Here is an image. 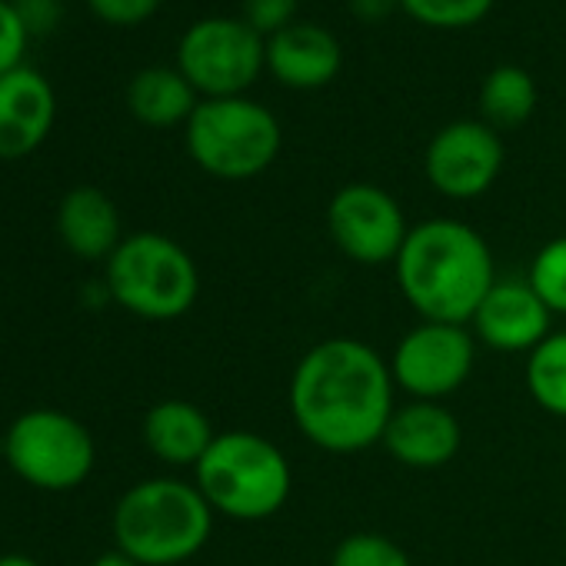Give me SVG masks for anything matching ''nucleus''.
Wrapping results in <instances>:
<instances>
[{
	"mask_svg": "<svg viewBox=\"0 0 566 566\" xmlns=\"http://www.w3.org/2000/svg\"><path fill=\"white\" fill-rule=\"evenodd\" d=\"M526 283L549 307V314L566 317V237H553L549 243L539 247V253L530 263Z\"/></svg>",
	"mask_w": 566,
	"mask_h": 566,
	"instance_id": "obj_22",
	"label": "nucleus"
},
{
	"mask_svg": "<svg viewBox=\"0 0 566 566\" xmlns=\"http://www.w3.org/2000/svg\"><path fill=\"white\" fill-rule=\"evenodd\" d=\"M84 4L107 28H140L164 8V0H84Z\"/></svg>",
	"mask_w": 566,
	"mask_h": 566,
	"instance_id": "obj_26",
	"label": "nucleus"
},
{
	"mask_svg": "<svg viewBox=\"0 0 566 566\" xmlns=\"http://www.w3.org/2000/svg\"><path fill=\"white\" fill-rule=\"evenodd\" d=\"M380 443L403 467L437 470L457 457V450L463 443V430H460V420L453 417V410H447L443 403L410 400L394 410Z\"/></svg>",
	"mask_w": 566,
	"mask_h": 566,
	"instance_id": "obj_14",
	"label": "nucleus"
},
{
	"mask_svg": "<svg viewBox=\"0 0 566 566\" xmlns=\"http://www.w3.org/2000/svg\"><path fill=\"white\" fill-rule=\"evenodd\" d=\"M536 101H539L536 81L516 64L493 67L480 84V114L483 124H490L496 134L523 127L533 117Z\"/></svg>",
	"mask_w": 566,
	"mask_h": 566,
	"instance_id": "obj_19",
	"label": "nucleus"
},
{
	"mask_svg": "<svg viewBox=\"0 0 566 566\" xmlns=\"http://www.w3.org/2000/svg\"><path fill=\"white\" fill-rule=\"evenodd\" d=\"M57 237L81 260H111V253L124 243L120 210L111 193L81 184L57 203Z\"/></svg>",
	"mask_w": 566,
	"mask_h": 566,
	"instance_id": "obj_16",
	"label": "nucleus"
},
{
	"mask_svg": "<svg viewBox=\"0 0 566 566\" xmlns=\"http://www.w3.org/2000/svg\"><path fill=\"white\" fill-rule=\"evenodd\" d=\"M57 120L54 84L31 64L0 77V160H24L44 147Z\"/></svg>",
	"mask_w": 566,
	"mask_h": 566,
	"instance_id": "obj_12",
	"label": "nucleus"
},
{
	"mask_svg": "<svg viewBox=\"0 0 566 566\" xmlns=\"http://www.w3.org/2000/svg\"><path fill=\"white\" fill-rule=\"evenodd\" d=\"M190 160L217 180H253L273 167L283 130L280 120L250 97L200 101L184 127Z\"/></svg>",
	"mask_w": 566,
	"mask_h": 566,
	"instance_id": "obj_6",
	"label": "nucleus"
},
{
	"mask_svg": "<svg viewBox=\"0 0 566 566\" xmlns=\"http://www.w3.org/2000/svg\"><path fill=\"white\" fill-rule=\"evenodd\" d=\"M104 287L117 307L140 321H177L200 294L193 256L167 233L140 230L124 237L104 270Z\"/></svg>",
	"mask_w": 566,
	"mask_h": 566,
	"instance_id": "obj_5",
	"label": "nucleus"
},
{
	"mask_svg": "<svg viewBox=\"0 0 566 566\" xmlns=\"http://www.w3.org/2000/svg\"><path fill=\"white\" fill-rule=\"evenodd\" d=\"M0 566H41L34 556H24V553H4L0 556Z\"/></svg>",
	"mask_w": 566,
	"mask_h": 566,
	"instance_id": "obj_30",
	"label": "nucleus"
},
{
	"mask_svg": "<svg viewBox=\"0 0 566 566\" xmlns=\"http://www.w3.org/2000/svg\"><path fill=\"white\" fill-rule=\"evenodd\" d=\"M124 101L137 124L150 130H170V127H187L190 114L200 104V94L177 67L154 64L130 77Z\"/></svg>",
	"mask_w": 566,
	"mask_h": 566,
	"instance_id": "obj_18",
	"label": "nucleus"
},
{
	"mask_svg": "<svg viewBox=\"0 0 566 566\" xmlns=\"http://www.w3.org/2000/svg\"><path fill=\"white\" fill-rule=\"evenodd\" d=\"M327 227L337 250L364 266L394 263L410 227L397 197L377 184H347L327 207Z\"/></svg>",
	"mask_w": 566,
	"mask_h": 566,
	"instance_id": "obj_10",
	"label": "nucleus"
},
{
	"mask_svg": "<svg viewBox=\"0 0 566 566\" xmlns=\"http://www.w3.org/2000/svg\"><path fill=\"white\" fill-rule=\"evenodd\" d=\"M526 390L553 417L566 420V331L549 334L526 357Z\"/></svg>",
	"mask_w": 566,
	"mask_h": 566,
	"instance_id": "obj_20",
	"label": "nucleus"
},
{
	"mask_svg": "<svg viewBox=\"0 0 566 566\" xmlns=\"http://www.w3.org/2000/svg\"><path fill=\"white\" fill-rule=\"evenodd\" d=\"M390 364L364 340L314 344L291 377V413L301 433L327 453H360L384 440L394 417Z\"/></svg>",
	"mask_w": 566,
	"mask_h": 566,
	"instance_id": "obj_1",
	"label": "nucleus"
},
{
	"mask_svg": "<svg viewBox=\"0 0 566 566\" xmlns=\"http://www.w3.org/2000/svg\"><path fill=\"white\" fill-rule=\"evenodd\" d=\"M301 0H243V24H250L263 41L297 24Z\"/></svg>",
	"mask_w": 566,
	"mask_h": 566,
	"instance_id": "obj_24",
	"label": "nucleus"
},
{
	"mask_svg": "<svg viewBox=\"0 0 566 566\" xmlns=\"http://www.w3.org/2000/svg\"><path fill=\"white\" fill-rule=\"evenodd\" d=\"M114 549L140 566H180L193 559L213 530V510L197 490L177 476H150L134 483L114 506Z\"/></svg>",
	"mask_w": 566,
	"mask_h": 566,
	"instance_id": "obj_3",
	"label": "nucleus"
},
{
	"mask_svg": "<svg viewBox=\"0 0 566 566\" xmlns=\"http://www.w3.org/2000/svg\"><path fill=\"white\" fill-rule=\"evenodd\" d=\"M197 490L213 513L256 523L283 510L294 490V467L273 440L253 430H223L193 467Z\"/></svg>",
	"mask_w": 566,
	"mask_h": 566,
	"instance_id": "obj_4",
	"label": "nucleus"
},
{
	"mask_svg": "<svg viewBox=\"0 0 566 566\" xmlns=\"http://www.w3.org/2000/svg\"><path fill=\"white\" fill-rule=\"evenodd\" d=\"M344 67L340 41L311 21H297L287 31L266 38V71L291 91H321Z\"/></svg>",
	"mask_w": 566,
	"mask_h": 566,
	"instance_id": "obj_15",
	"label": "nucleus"
},
{
	"mask_svg": "<svg viewBox=\"0 0 566 566\" xmlns=\"http://www.w3.org/2000/svg\"><path fill=\"white\" fill-rule=\"evenodd\" d=\"M31 34L24 31L14 0H0V77L28 64Z\"/></svg>",
	"mask_w": 566,
	"mask_h": 566,
	"instance_id": "obj_25",
	"label": "nucleus"
},
{
	"mask_svg": "<svg viewBox=\"0 0 566 566\" xmlns=\"http://www.w3.org/2000/svg\"><path fill=\"white\" fill-rule=\"evenodd\" d=\"M476 364V344L467 327L457 324H420L397 344L390 374L397 390L413 400H443L457 394Z\"/></svg>",
	"mask_w": 566,
	"mask_h": 566,
	"instance_id": "obj_9",
	"label": "nucleus"
},
{
	"mask_svg": "<svg viewBox=\"0 0 566 566\" xmlns=\"http://www.w3.org/2000/svg\"><path fill=\"white\" fill-rule=\"evenodd\" d=\"M347 4H350V14L360 24H380L394 11H400V0H347Z\"/></svg>",
	"mask_w": 566,
	"mask_h": 566,
	"instance_id": "obj_28",
	"label": "nucleus"
},
{
	"mask_svg": "<svg viewBox=\"0 0 566 566\" xmlns=\"http://www.w3.org/2000/svg\"><path fill=\"white\" fill-rule=\"evenodd\" d=\"M331 566H413L407 549L384 533H350L334 546Z\"/></svg>",
	"mask_w": 566,
	"mask_h": 566,
	"instance_id": "obj_23",
	"label": "nucleus"
},
{
	"mask_svg": "<svg viewBox=\"0 0 566 566\" xmlns=\"http://www.w3.org/2000/svg\"><path fill=\"white\" fill-rule=\"evenodd\" d=\"M91 566H140V563H134V559L124 556L120 549H111V553H101Z\"/></svg>",
	"mask_w": 566,
	"mask_h": 566,
	"instance_id": "obj_29",
	"label": "nucleus"
},
{
	"mask_svg": "<svg viewBox=\"0 0 566 566\" xmlns=\"http://www.w3.org/2000/svg\"><path fill=\"white\" fill-rule=\"evenodd\" d=\"M174 67L200 101L243 97L266 71V41L243 18H203L177 41Z\"/></svg>",
	"mask_w": 566,
	"mask_h": 566,
	"instance_id": "obj_8",
	"label": "nucleus"
},
{
	"mask_svg": "<svg viewBox=\"0 0 566 566\" xmlns=\"http://www.w3.org/2000/svg\"><path fill=\"white\" fill-rule=\"evenodd\" d=\"M14 8L31 41L54 34L64 21V0H14Z\"/></svg>",
	"mask_w": 566,
	"mask_h": 566,
	"instance_id": "obj_27",
	"label": "nucleus"
},
{
	"mask_svg": "<svg viewBox=\"0 0 566 566\" xmlns=\"http://www.w3.org/2000/svg\"><path fill=\"white\" fill-rule=\"evenodd\" d=\"M394 270L400 294L427 324L467 327L496 283L490 243L450 217L410 227Z\"/></svg>",
	"mask_w": 566,
	"mask_h": 566,
	"instance_id": "obj_2",
	"label": "nucleus"
},
{
	"mask_svg": "<svg viewBox=\"0 0 566 566\" xmlns=\"http://www.w3.org/2000/svg\"><path fill=\"white\" fill-rule=\"evenodd\" d=\"M8 467L34 490L67 493L77 490L97 463L91 430L64 410H28L4 433Z\"/></svg>",
	"mask_w": 566,
	"mask_h": 566,
	"instance_id": "obj_7",
	"label": "nucleus"
},
{
	"mask_svg": "<svg viewBox=\"0 0 566 566\" xmlns=\"http://www.w3.org/2000/svg\"><path fill=\"white\" fill-rule=\"evenodd\" d=\"M144 443L167 467H197L217 430L210 417L190 400H160L144 417Z\"/></svg>",
	"mask_w": 566,
	"mask_h": 566,
	"instance_id": "obj_17",
	"label": "nucleus"
},
{
	"mask_svg": "<svg viewBox=\"0 0 566 566\" xmlns=\"http://www.w3.org/2000/svg\"><path fill=\"white\" fill-rule=\"evenodd\" d=\"M423 170L433 190L450 200L483 197L503 170V140L483 120H453L433 134Z\"/></svg>",
	"mask_w": 566,
	"mask_h": 566,
	"instance_id": "obj_11",
	"label": "nucleus"
},
{
	"mask_svg": "<svg viewBox=\"0 0 566 566\" xmlns=\"http://www.w3.org/2000/svg\"><path fill=\"white\" fill-rule=\"evenodd\" d=\"M549 307L526 280H496L470 324L490 350L530 354L549 337Z\"/></svg>",
	"mask_w": 566,
	"mask_h": 566,
	"instance_id": "obj_13",
	"label": "nucleus"
},
{
	"mask_svg": "<svg viewBox=\"0 0 566 566\" xmlns=\"http://www.w3.org/2000/svg\"><path fill=\"white\" fill-rule=\"evenodd\" d=\"M496 0H400V11L430 31H467L476 28Z\"/></svg>",
	"mask_w": 566,
	"mask_h": 566,
	"instance_id": "obj_21",
	"label": "nucleus"
}]
</instances>
